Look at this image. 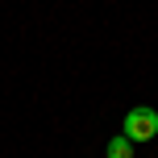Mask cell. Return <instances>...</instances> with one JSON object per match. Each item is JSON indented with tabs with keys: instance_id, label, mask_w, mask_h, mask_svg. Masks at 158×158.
Returning a JSON list of instances; mask_svg holds the SVG:
<instances>
[{
	"instance_id": "obj_1",
	"label": "cell",
	"mask_w": 158,
	"mask_h": 158,
	"mask_svg": "<svg viewBox=\"0 0 158 158\" xmlns=\"http://www.w3.org/2000/svg\"><path fill=\"white\" fill-rule=\"evenodd\" d=\"M125 137L129 142H150V137H158V108H129L125 112Z\"/></svg>"
},
{
	"instance_id": "obj_2",
	"label": "cell",
	"mask_w": 158,
	"mask_h": 158,
	"mask_svg": "<svg viewBox=\"0 0 158 158\" xmlns=\"http://www.w3.org/2000/svg\"><path fill=\"white\" fill-rule=\"evenodd\" d=\"M108 158H133V142H129L125 133H117L108 142Z\"/></svg>"
}]
</instances>
